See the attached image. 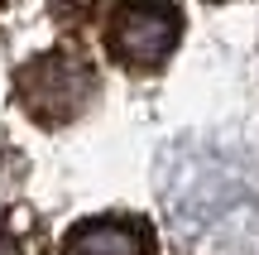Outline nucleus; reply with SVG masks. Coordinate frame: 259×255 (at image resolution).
<instances>
[{"instance_id":"1","label":"nucleus","mask_w":259,"mask_h":255,"mask_svg":"<svg viewBox=\"0 0 259 255\" xmlns=\"http://www.w3.org/2000/svg\"><path fill=\"white\" fill-rule=\"evenodd\" d=\"M96 96V67L77 48H48L15 72V101L44 130L72 125Z\"/></svg>"},{"instance_id":"2","label":"nucleus","mask_w":259,"mask_h":255,"mask_svg":"<svg viewBox=\"0 0 259 255\" xmlns=\"http://www.w3.org/2000/svg\"><path fill=\"white\" fill-rule=\"evenodd\" d=\"M183 39V10L173 0H120L106 19V48L120 67L154 72Z\"/></svg>"},{"instance_id":"3","label":"nucleus","mask_w":259,"mask_h":255,"mask_svg":"<svg viewBox=\"0 0 259 255\" xmlns=\"http://www.w3.org/2000/svg\"><path fill=\"white\" fill-rule=\"evenodd\" d=\"M63 255H158L154 227L135 212H111V217H87L63 231Z\"/></svg>"}]
</instances>
